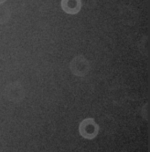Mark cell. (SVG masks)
Segmentation results:
<instances>
[{
    "label": "cell",
    "instance_id": "obj_1",
    "mask_svg": "<svg viewBox=\"0 0 150 152\" xmlns=\"http://www.w3.org/2000/svg\"><path fill=\"white\" fill-rule=\"evenodd\" d=\"M4 94L7 99L15 103L22 101L25 96L24 88L18 82H14L7 85Z\"/></svg>",
    "mask_w": 150,
    "mask_h": 152
},
{
    "label": "cell",
    "instance_id": "obj_2",
    "mask_svg": "<svg viewBox=\"0 0 150 152\" xmlns=\"http://www.w3.org/2000/svg\"><path fill=\"white\" fill-rule=\"evenodd\" d=\"M72 73L78 76H86L90 71V66L88 60L82 55L75 57L70 63Z\"/></svg>",
    "mask_w": 150,
    "mask_h": 152
},
{
    "label": "cell",
    "instance_id": "obj_3",
    "mask_svg": "<svg viewBox=\"0 0 150 152\" xmlns=\"http://www.w3.org/2000/svg\"><path fill=\"white\" fill-rule=\"evenodd\" d=\"M99 132V126L92 119H86L83 121L79 126V132L84 138L92 139L95 137Z\"/></svg>",
    "mask_w": 150,
    "mask_h": 152
},
{
    "label": "cell",
    "instance_id": "obj_4",
    "mask_svg": "<svg viewBox=\"0 0 150 152\" xmlns=\"http://www.w3.org/2000/svg\"><path fill=\"white\" fill-rule=\"evenodd\" d=\"M61 7L63 11L68 14L75 15L81 10V0H62Z\"/></svg>",
    "mask_w": 150,
    "mask_h": 152
},
{
    "label": "cell",
    "instance_id": "obj_5",
    "mask_svg": "<svg viewBox=\"0 0 150 152\" xmlns=\"http://www.w3.org/2000/svg\"><path fill=\"white\" fill-rule=\"evenodd\" d=\"M11 16L10 9L4 5L0 4V24H4L9 21Z\"/></svg>",
    "mask_w": 150,
    "mask_h": 152
},
{
    "label": "cell",
    "instance_id": "obj_6",
    "mask_svg": "<svg viewBox=\"0 0 150 152\" xmlns=\"http://www.w3.org/2000/svg\"><path fill=\"white\" fill-rule=\"evenodd\" d=\"M7 0H0V4H2L3 3H4L5 2H6Z\"/></svg>",
    "mask_w": 150,
    "mask_h": 152
}]
</instances>
